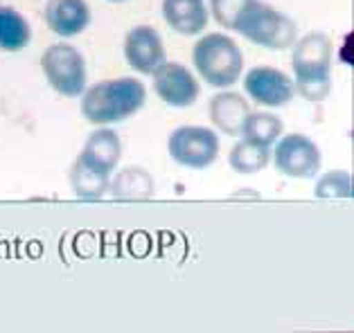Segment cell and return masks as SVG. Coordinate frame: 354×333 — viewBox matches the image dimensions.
Here are the masks:
<instances>
[{
    "label": "cell",
    "mask_w": 354,
    "mask_h": 333,
    "mask_svg": "<svg viewBox=\"0 0 354 333\" xmlns=\"http://www.w3.org/2000/svg\"><path fill=\"white\" fill-rule=\"evenodd\" d=\"M147 101V88L136 77H115L93 83L82 92V115L93 126L120 124L136 115Z\"/></svg>",
    "instance_id": "1"
},
{
    "label": "cell",
    "mask_w": 354,
    "mask_h": 333,
    "mask_svg": "<svg viewBox=\"0 0 354 333\" xmlns=\"http://www.w3.org/2000/svg\"><path fill=\"white\" fill-rule=\"evenodd\" d=\"M332 61L334 46L327 34L309 32L296 39L291 46L293 90L312 104L323 101L332 90Z\"/></svg>",
    "instance_id": "2"
},
{
    "label": "cell",
    "mask_w": 354,
    "mask_h": 333,
    "mask_svg": "<svg viewBox=\"0 0 354 333\" xmlns=\"http://www.w3.org/2000/svg\"><path fill=\"white\" fill-rule=\"evenodd\" d=\"M192 63L196 74L210 88H230L244 74V54L235 39L228 34L210 32L196 41L192 50Z\"/></svg>",
    "instance_id": "3"
},
{
    "label": "cell",
    "mask_w": 354,
    "mask_h": 333,
    "mask_svg": "<svg viewBox=\"0 0 354 333\" xmlns=\"http://www.w3.org/2000/svg\"><path fill=\"white\" fill-rule=\"evenodd\" d=\"M235 32L266 50H289L298 39L296 21L262 0H248L235 23Z\"/></svg>",
    "instance_id": "4"
},
{
    "label": "cell",
    "mask_w": 354,
    "mask_h": 333,
    "mask_svg": "<svg viewBox=\"0 0 354 333\" xmlns=\"http://www.w3.org/2000/svg\"><path fill=\"white\" fill-rule=\"evenodd\" d=\"M41 72L62 97H82L86 90V59L73 43L59 41L41 54Z\"/></svg>",
    "instance_id": "5"
},
{
    "label": "cell",
    "mask_w": 354,
    "mask_h": 333,
    "mask_svg": "<svg viewBox=\"0 0 354 333\" xmlns=\"http://www.w3.org/2000/svg\"><path fill=\"white\" fill-rule=\"evenodd\" d=\"M271 160L282 176L293 181H312L323 165L321 149L305 133H282L273 144Z\"/></svg>",
    "instance_id": "6"
},
{
    "label": "cell",
    "mask_w": 354,
    "mask_h": 333,
    "mask_svg": "<svg viewBox=\"0 0 354 333\" xmlns=\"http://www.w3.org/2000/svg\"><path fill=\"white\" fill-rule=\"evenodd\" d=\"M219 135L208 126H178L167 138L169 158L187 169H208L219 158Z\"/></svg>",
    "instance_id": "7"
},
{
    "label": "cell",
    "mask_w": 354,
    "mask_h": 333,
    "mask_svg": "<svg viewBox=\"0 0 354 333\" xmlns=\"http://www.w3.org/2000/svg\"><path fill=\"white\" fill-rule=\"evenodd\" d=\"M244 92L266 108H282L296 95L293 79L273 65H255L244 74Z\"/></svg>",
    "instance_id": "8"
},
{
    "label": "cell",
    "mask_w": 354,
    "mask_h": 333,
    "mask_svg": "<svg viewBox=\"0 0 354 333\" xmlns=\"http://www.w3.org/2000/svg\"><path fill=\"white\" fill-rule=\"evenodd\" d=\"M153 77V92L171 108H189L198 99V79L194 72L178 61H165Z\"/></svg>",
    "instance_id": "9"
},
{
    "label": "cell",
    "mask_w": 354,
    "mask_h": 333,
    "mask_svg": "<svg viewBox=\"0 0 354 333\" xmlns=\"http://www.w3.org/2000/svg\"><path fill=\"white\" fill-rule=\"evenodd\" d=\"M122 50L129 68H133L138 74L151 77L167 61L165 43H162L156 28H151V25H136V28L129 30Z\"/></svg>",
    "instance_id": "10"
},
{
    "label": "cell",
    "mask_w": 354,
    "mask_h": 333,
    "mask_svg": "<svg viewBox=\"0 0 354 333\" xmlns=\"http://www.w3.org/2000/svg\"><path fill=\"white\" fill-rule=\"evenodd\" d=\"M43 19L59 39H73L91 25V7L86 0H48Z\"/></svg>",
    "instance_id": "11"
},
{
    "label": "cell",
    "mask_w": 354,
    "mask_h": 333,
    "mask_svg": "<svg viewBox=\"0 0 354 333\" xmlns=\"http://www.w3.org/2000/svg\"><path fill=\"white\" fill-rule=\"evenodd\" d=\"M162 19L180 37H198L208 28L210 12L205 0H162Z\"/></svg>",
    "instance_id": "12"
},
{
    "label": "cell",
    "mask_w": 354,
    "mask_h": 333,
    "mask_svg": "<svg viewBox=\"0 0 354 333\" xmlns=\"http://www.w3.org/2000/svg\"><path fill=\"white\" fill-rule=\"evenodd\" d=\"M248 113H250V106L246 97L228 88H223L217 95H212L208 104V115H210L212 126L221 133L232 135V138H237L241 133V126H244Z\"/></svg>",
    "instance_id": "13"
},
{
    "label": "cell",
    "mask_w": 354,
    "mask_h": 333,
    "mask_svg": "<svg viewBox=\"0 0 354 333\" xmlns=\"http://www.w3.org/2000/svg\"><path fill=\"white\" fill-rule=\"evenodd\" d=\"M80 153L88 162H93L95 167L113 174L120 158H122V140H120V135L111 126H97L86 138Z\"/></svg>",
    "instance_id": "14"
},
{
    "label": "cell",
    "mask_w": 354,
    "mask_h": 333,
    "mask_svg": "<svg viewBox=\"0 0 354 333\" xmlns=\"http://www.w3.org/2000/svg\"><path fill=\"white\" fill-rule=\"evenodd\" d=\"M109 183H111L109 172L95 167L82 153L75 158L71 167V187L80 201H100L102 196L109 194Z\"/></svg>",
    "instance_id": "15"
},
{
    "label": "cell",
    "mask_w": 354,
    "mask_h": 333,
    "mask_svg": "<svg viewBox=\"0 0 354 333\" xmlns=\"http://www.w3.org/2000/svg\"><path fill=\"white\" fill-rule=\"evenodd\" d=\"M156 192L151 174L145 167H122L111 178L109 194L118 201H147Z\"/></svg>",
    "instance_id": "16"
},
{
    "label": "cell",
    "mask_w": 354,
    "mask_h": 333,
    "mask_svg": "<svg viewBox=\"0 0 354 333\" xmlns=\"http://www.w3.org/2000/svg\"><path fill=\"white\" fill-rule=\"evenodd\" d=\"M32 41V28L25 16L14 7L0 5V50L3 52H21Z\"/></svg>",
    "instance_id": "17"
},
{
    "label": "cell",
    "mask_w": 354,
    "mask_h": 333,
    "mask_svg": "<svg viewBox=\"0 0 354 333\" xmlns=\"http://www.w3.org/2000/svg\"><path fill=\"white\" fill-rule=\"evenodd\" d=\"M282 133H284V124L275 113H269V110H250L239 135L248 142L271 149Z\"/></svg>",
    "instance_id": "18"
},
{
    "label": "cell",
    "mask_w": 354,
    "mask_h": 333,
    "mask_svg": "<svg viewBox=\"0 0 354 333\" xmlns=\"http://www.w3.org/2000/svg\"><path fill=\"white\" fill-rule=\"evenodd\" d=\"M271 162V149L269 147H260V144H253L241 138L239 142H235V147L228 153V165L232 172L237 174H260L262 169L269 167Z\"/></svg>",
    "instance_id": "19"
},
{
    "label": "cell",
    "mask_w": 354,
    "mask_h": 333,
    "mask_svg": "<svg viewBox=\"0 0 354 333\" xmlns=\"http://www.w3.org/2000/svg\"><path fill=\"white\" fill-rule=\"evenodd\" d=\"M314 196L316 199H352L354 185L350 172H345V169H332V172L323 174L316 181Z\"/></svg>",
    "instance_id": "20"
},
{
    "label": "cell",
    "mask_w": 354,
    "mask_h": 333,
    "mask_svg": "<svg viewBox=\"0 0 354 333\" xmlns=\"http://www.w3.org/2000/svg\"><path fill=\"white\" fill-rule=\"evenodd\" d=\"M246 5H248V0H210L208 12L219 28L235 32V23Z\"/></svg>",
    "instance_id": "21"
},
{
    "label": "cell",
    "mask_w": 354,
    "mask_h": 333,
    "mask_svg": "<svg viewBox=\"0 0 354 333\" xmlns=\"http://www.w3.org/2000/svg\"><path fill=\"white\" fill-rule=\"evenodd\" d=\"M109 3H127V0H109Z\"/></svg>",
    "instance_id": "22"
}]
</instances>
